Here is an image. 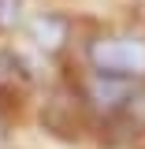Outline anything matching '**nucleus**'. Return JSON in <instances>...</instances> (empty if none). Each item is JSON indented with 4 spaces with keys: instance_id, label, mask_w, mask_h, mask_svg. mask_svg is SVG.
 Returning <instances> with one entry per match:
<instances>
[{
    "instance_id": "obj_4",
    "label": "nucleus",
    "mask_w": 145,
    "mask_h": 149,
    "mask_svg": "<svg viewBox=\"0 0 145 149\" xmlns=\"http://www.w3.org/2000/svg\"><path fill=\"white\" fill-rule=\"evenodd\" d=\"M22 19V0H0V30H11Z\"/></svg>"
},
{
    "instance_id": "obj_3",
    "label": "nucleus",
    "mask_w": 145,
    "mask_h": 149,
    "mask_svg": "<svg viewBox=\"0 0 145 149\" xmlns=\"http://www.w3.org/2000/svg\"><path fill=\"white\" fill-rule=\"evenodd\" d=\"M26 34L37 49L45 52H60L67 41H71V19L60 15V11H37L30 22H26Z\"/></svg>"
},
{
    "instance_id": "obj_2",
    "label": "nucleus",
    "mask_w": 145,
    "mask_h": 149,
    "mask_svg": "<svg viewBox=\"0 0 145 149\" xmlns=\"http://www.w3.org/2000/svg\"><path fill=\"white\" fill-rule=\"evenodd\" d=\"M134 93H138V82L108 78V74H97V71H89L86 82H82V101H86L93 112H101V116H119V112H127L130 101H134Z\"/></svg>"
},
{
    "instance_id": "obj_5",
    "label": "nucleus",
    "mask_w": 145,
    "mask_h": 149,
    "mask_svg": "<svg viewBox=\"0 0 145 149\" xmlns=\"http://www.w3.org/2000/svg\"><path fill=\"white\" fill-rule=\"evenodd\" d=\"M11 71V60H8V52H4V49H0V74H8Z\"/></svg>"
},
{
    "instance_id": "obj_1",
    "label": "nucleus",
    "mask_w": 145,
    "mask_h": 149,
    "mask_svg": "<svg viewBox=\"0 0 145 149\" xmlns=\"http://www.w3.org/2000/svg\"><path fill=\"white\" fill-rule=\"evenodd\" d=\"M86 63L97 74L142 82L145 78V34L138 30H104L86 41Z\"/></svg>"
}]
</instances>
